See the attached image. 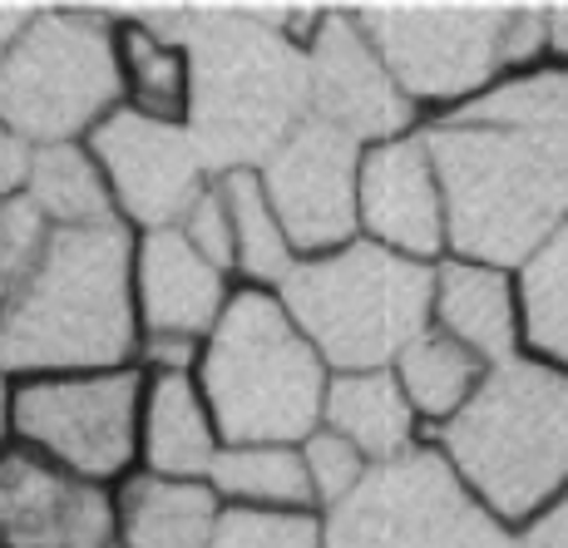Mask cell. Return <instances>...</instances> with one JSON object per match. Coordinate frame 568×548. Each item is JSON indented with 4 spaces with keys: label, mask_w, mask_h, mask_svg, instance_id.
I'll list each match as a JSON object with an SVG mask.
<instances>
[{
    "label": "cell",
    "mask_w": 568,
    "mask_h": 548,
    "mask_svg": "<svg viewBox=\"0 0 568 548\" xmlns=\"http://www.w3.org/2000/svg\"><path fill=\"white\" fill-rule=\"evenodd\" d=\"M455 257L519 272L568 223V70L505 74L460 109L425 119Z\"/></svg>",
    "instance_id": "cell-1"
},
{
    "label": "cell",
    "mask_w": 568,
    "mask_h": 548,
    "mask_svg": "<svg viewBox=\"0 0 568 548\" xmlns=\"http://www.w3.org/2000/svg\"><path fill=\"white\" fill-rule=\"evenodd\" d=\"M193 60L189 134L213 179L257 169L307 119V50L267 6H139Z\"/></svg>",
    "instance_id": "cell-2"
},
{
    "label": "cell",
    "mask_w": 568,
    "mask_h": 548,
    "mask_svg": "<svg viewBox=\"0 0 568 548\" xmlns=\"http://www.w3.org/2000/svg\"><path fill=\"white\" fill-rule=\"evenodd\" d=\"M134 233L124 223L54 227L0 302L6 380L134 366Z\"/></svg>",
    "instance_id": "cell-3"
},
{
    "label": "cell",
    "mask_w": 568,
    "mask_h": 548,
    "mask_svg": "<svg viewBox=\"0 0 568 548\" xmlns=\"http://www.w3.org/2000/svg\"><path fill=\"white\" fill-rule=\"evenodd\" d=\"M430 445L495 519L519 529L568 489V371L529 351L499 361Z\"/></svg>",
    "instance_id": "cell-4"
},
{
    "label": "cell",
    "mask_w": 568,
    "mask_h": 548,
    "mask_svg": "<svg viewBox=\"0 0 568 548\" xmlns=\"http://www.w3.org/2000/svg\"><path fill=\"white\" fill-rule=\"evenodd\" d=\"M193 380L223 445H302L322 425L332 371L297 332L277 292L237 287L203 336Z\"/></svg>",
    "instance_id": "cell-5"
},
{
    "label": "cell",
    "mask_w": 568,
    "mask_h": 548,
    "mask_svg": "<svg viewBox=\"0 0 568 548\" xmlns=\"http://www.w3.org/2000/svg\"><path fill=\"white\" fill-rule=\"evenodd\" d=\"M420 119L544 64V6H352Z\"/></svg>",
    "instance_id": "cell-6"
},
{
    "label": "cell",
    "mask_w": 568,
    "mask_h": 548,
    "mask_svg": "<svg viewBox=\"0 0 568 548\" xmlns=\"http://www.w3.org/2000/svg\"><path fill=\"white\" fill-rule=\"evenodd\" d=\"M430 262H410L366 237L302 257L277 287L297 332L326 371H381L430 326Z\"/></svg>",
    "instance_id": "cell-7"
},
{
    "label": "cell",
    "mask_w": 568,
    "mask_h": 548,
    "mask_svg": "<svg viewBox=\"0 0 568 548\" xmlns=\"http://www.w3.org/2000/svg\"><path fill=\"white\" fill-rule=\"evenodd\" d=\"M119 104L114 16L100 6H36L0 60V119L50 149L84 144Z\"/></svg>",
    "instance_id": "cell-8"
},
{
    "label": "cell",
    "mask_w": 568,
    "mask_h": 548,
    "mask_svg": "<svg viewBox=\"0 0 568 548\" xmlns=\"http://www.w3.org/2000/svg\"><path fill=\"white\" fill-rule=\"evenodd\" d=\"M144 371H54L10 380V440L114 489L139 469V410Z\"/></svg>",
    "instance_id": "cell-9"
},
{
    "label": "cell",
    "mask_w": 568,
    "mask_h": 548,
    "mask_svg": "<svg viewBox=\"0 0 568 548\" xmlns=\"http://www.w3.org/2000/svg\"><path fill=\"white\" fill-rule=\"evenodd\" d=\"M326 548H524L519 529L450 475L435 445L371 469L346 504L322 514Z\"/></svg>",
    "instance_id": "cell-10"
},
{
    "label": "cell",
    "mask_w": 568,
    "mask_h": 548,
    "mask_svg": "<svg viewBox=\"0 0 568 548\" xmlns=\"http://www.w3.org/2000/svg\"><path fill=\"white\" fill-rule=\"evenodd\" d=\"M84 144L104 173L114 217L129 233L179 227L193 199L213 183L189 129L159 124V119L134 114V109H114Z\"/></svg>",
    "instance_id": "cell-11"
},
{
    "label": "cell",
    "mask_w": 568,
    "mask_h": 548,
    "mask_svg": "<svg viewBox=\"0 0 568 548\" xmlns=\"http://www.w3.org/2000/svg\"><path fill=\"white\" fill-rule=\"evenodd\" d=\"M356 179H362V144H352L346 134L316 124V119H302L257 163V183L297 262L362 237L356 233Z\"/></svg>",
    "instance_id": "cell-12"
},
{
    "label": "cell",
    "mask_w": 568,
    "mask_h": 548,
    "mask_svg": "<svg viewBox=\"0 0 568 548\" xmlns=\"http://www.w3.org/2000/svg\"><path fill=\"white\" fill-rule=\"evenodd\" d=\"M307 119L336 129L362 149L415 134L425 124L366 40V30L356 26L352 6H326L307 45Z\"/></svg>",
    "instance_id": "cell-13"
},
{
    "label": "cell",
    "mask_w": 568,
    "mask_h": 548,
    "mask_svg": "<svg viewBox=\"0 0 568 548\" xmlns=\"http://www.w3.org/2000/svg\"><path fill=\"white\" fill-rule=\"evenodd\" d=\"M114 489L10 440L0 449V548H109Z\"/></svg>",
    "instance_id": "cell-14"
},
{
    "label": "cell",
    "mask_w": 568,
    "mask_h": 548,
    "mask_svg": "<svg viewBox=\"0 0 568 548\" xmlns=\"http://www.w3.org/2000/svg\"><path fill=\"white\" fill-rule=\"evenodd\" d=\"M356 233L410 262H430V267L450 252V243H445V193L420 129L362 149Z\"/></svg>",
    "instance_id": "cell-15"
},
{
    "label": "cell",
    "mask_w": 568,
    "mask_h": 548,
    "mask_svg": "<svg viewBox=\"0 0 568 548\" xmlns=\"http://www.w3.org/2000/svg\"><path fill=\"white\" fill-rule=\"evenodd\" d=\"M237 282L203 262L179 227L134 233V312L139 336H189L203 342L233 302Z\"/></svg>",
    "instance_id": "cell-16"
},
{
    "label": "cell",
    "mask_w": 568,
    "mask_h": 548,
    "mask_svg": "<svg viewBox=\"0 0 568 548\" xmlns=\"http://www.w3.org/2000/svg\"><path fill=\"white\" fill-rule=\"evenodd\" d=\"M430 326L450 342L475 351L485 366L524 351V312H519V277L495 262L455 257L445 252L430 277Z\"/></svg>",
    "instance_id": "cell-17"
},
{
    "label": "cell",
    "mask_w": 568,
    "mask_h": 548,
    "mask_svg": "<svg viewBox=\"0 0 568 548\" xmlns=\"http://www.w3.org/2000/svg\"><path fill=\"white\" fill-rule=\"evenodd\" d=\"M322 425L362 449L371 459V469L396 465V459H406L415 449L430 445V435H425V425L415 420L406 390H400V380L390 376V366L336 371V376L326 380Z\"/></svg>",
    "instance_id": "cell-18"
},
{
    "label": "cell",
    "mask_w": 568,
    "mask_h": 548,
    "mask_svg": "<svg viewBox=\"0 0 568 548\" xmlns=\"http://www.w3.org/2000/svg\"><path fill=\"white\" fill-rule=\"evenodd\" d=\"M223 499L207 479H169L134 469L114 485V544L119 548H207Z\"/></svg>",
    "instance_id": "cell-19"
},
{
    "label": "cell",
    "mask_w": 568,
    "mask_h": 548,
    "mask_svg": "<svg viewBox=\"0 0 568 548\" xmlns=\"http://www.w3.org/2000/svg\"><path fill=\"white\" fill-rule=\"evenodd\" d=\"M114 16V60H119V94L124 104L159 124H189L193 104V60L189 45L169 30H159L139 6L109 10Z\"/></svg>",
    "instance_id": "cell-20"
},
{
    "label": "cell",
    "mask_w": 568,
    "mask_h": 548,
    "mask_svg": "<svg viewBox=\"0 0 568 548\" xmlns=\"http://www.w3.org/2000/svg\"><path fill=\"white\" fill-rule=\"evenodd\" d=\"M223 435L193 376H149L139 410V469L169 479H207Z\"/></svg>",
    "instance_id": "cell-21"
},
{
    "label": "cell",
    "mask_w": 568,
    "mask_h": 548,
    "mask_svg": "<svg viewBox=\"0 0 568 548\" xmlns=\"http://www.w3.org/2000/svg\"><path fill=\"white\" fill-rule=\"evenodd\" d=\"M485 371L489 366L475 351L450 342V336L435 332V326H425V332L390 361V376L400 380V390H406V400H410L415 420L425 425V435L445 430V425L465 410L469 396L479 390V380H485Z\"/></svg>",
    "instance_id": "cell-22"
},
{
    "label": "cell",
    "mask_w": 568,
    "mask_h": 548,
    "mask_svg": "<svg viewBox=\"0 0 568 548\" xmlns=\"http://www.w3.org/2000/svg\"><path fill=\"white\" fill-rule=\"evenodd\" d=\"M26 199L50 227H104V223H119L114 199H109L104 173H100V163H94L90 144L36 149Z\"/></svg>",
    "instance_id": "cell-23"
},
{
    "label": "cell",
    "mask_w": 568,
    "mask_h": 548,
    "mask_svg": "<svg viewBox=\"0 0 568 548\" xmlns=\"http://www.w3.org/2000/svg\"><path fill=\"white\" fill-rule=\"evenodd\" d=\"M207 485L237 509H316L297 445H223Z\"/></svg>",
    "instance_id": "cell-24"
},
{
    "label": "cell",
    "mask_w": 568,
    "mask_h": 548,
    "mask_svg": "<svg viewBox=\"0 0 568 548\" xmlns=\"http://www.w3.org/2000/svg\"><path fill=\"white\" fill-rule=\"evenodd\" d=\"M217 189H223L227 217H233V282L237 287L277 292L287 282V272L297 267V252H292L267 193H262L257 169L223 173Z\"/></svg>",
    "instance_id": "cell-25"
},
{
    "label": "cell",
    "mask_w": 568,
    "mask_h": 548,
    "mask_svg": "<svg viewBox=\"0 0 568 548\" xmlns=\"http://www.w3.org/2000/svg\"><path fill=\"white\" fill-rule=\"evenodd\" d=\"M515 277L524 312V351L568 371V223L524 262Z\"/></svg>",
    "instance_id": "cell-26"
},
{
    "label": "cell",
    "mask_w": 568,
    "mask_h": 548,
    "mask_svg": "<svg viewBox=\"0 0 568 548\" xmlns=\"http://www.w3.org/2000/svg\"><path fill=\"white\" fill-rule=\"evenodd\" d=\"M207 548H326L316 509H237L223 504Z\"/></svg>",
    "instance_id": "cell-27"
},
{
    "label": "cell",
    "mask_w": 568,
    "mask_h": 548,
    "mask_svg": "<svg viewBox=\"0 0 568 548\" xmlns=\"http://www.w3.org/2000/svg\"><path fill=\"white\" fill-rule=\"evenodd\" d=\"M297 449H302V465H307L316 514H332L336 504H346L371 479V459L352 440H342L336 430H326V425H316Z\"/></svg>",
    "instance_id": "cell-28"
},
{
    "label": "cell",
    "mask_w": 568,
    "mask_h": 548,
    "mask_svg": "<svg viewBox=\"0 0 568 548\" xmlns=\"http://www.w3.org/2000/svg\"><path fill=\"white\" fill-rule=\"evenodd\" d=\"M179 233L203 262H213L217 272L233 277V217H227V199H223V189H217V179L193 199V207L179 223Z\"/></svg>",
    "instance_id": "cell-29"
},
{
    "label": "cell",
    "mask_w": 568,
    "mask_h": 548,
    "mask_svg": "<svg viewBox=\"0 0 568 548\" xmlns=\"http://www.w3.org/2000/svg\"><path fill=\"white\" fill-rule=\"evenodd\" d=\"M199 356H203V342H189V336H139L134 366L144 376H193Z\"/></svg>",
    "instance_id": "cell-30"
},
{
    "label": "cell",
    "mask_w": 568,
    "mask_h": 548,
    "mask_svg": "<svg viewBox=\"0 0 568 548\" xmlns=\"http://www.w3.org/2000/svg\"><path fill=\"white\" fill-rule=\"evenodd\" d=\"M30 163H36V144L30 139H20L16 129L0 119V203L20 199L30 183Z\"/></svg>",
    "instance_id": "cell-31"
},
{
    "label": "cell",
    "mask_w": 568,
    "mask_h": 548,
    "mask_svg": "<svg viewBox=\"0 0 568 548\" xmlns=\"http://www.w3.org/2000/svg\"><path fill=\"white\" fill-rule=\"evenodd\" d=\"M524 548H568V489L554 504H544L529 524H519Z\"/></svg>",
    "instance_id": "cell-32"
},
{
    "label": "cell",
    "mask_w": 568,
    "mask_h": 548,
    "mask_svg": "<svg viewBox=\"0 0 568 548\" xmlns=\"http://www.w3.org/2000/svg\"><path fill=\"white\" fill-rule=\"evenodd\" d=\"M544 64L568 70V6H544Z\"/></svg>",
    "instance_id": "cell-33"
},
{
    "label": "cell",
    "mask_w": 568,
    "mask_h": 548,
    "mask_svg": "<svg viewBox=\"0 0 568 548\" xmlns=\"http://www.w3.org/2000/svg\"><path fill=\"white\" fill-rule=\"evenodd\" d=\"M30 16H36V6H0V60L20 40V30L30 26Z\"/></svg>",
    "instance_id": "cell-34"
},
{
    "label": "cell",
    "mask_w": 568,
    "mask_h": 548,
    "mask_svg": "<svg viewBox=\"0 0 568 548\" xmlns=\"http://www.w3.org/2000/svg\"><path fill=\"white\" fill-rule=\"evenodd\" d=\"M10 445V380L6 371H0V449Z\"/></svg>",
    "instance_id": "cell-35"
},
{
    "label": "cell",
    "mask_w": 568,
    "mask_h": 548,
    "mask_svg": "<svg viewBox=\"0 0 568 548\" xmlns=\"http://www.w3.org/2000/svg\"><path fill=\"white\" fill-rule=\"evenodd\" d=\"M6 287H10V272H6V252H0V302H6Z\"/></svg>",
    "instance_id": "cell-36"
},
{
    "label": "cell",
    "mask_w": 568,
    "mask_h": 548,
    "mask_svg": "<svg viewBox=\"0 0 568 548\" xmlns=\"http://www.w3.org/2000/svg\"><path fill=\"white\" fill-rule=\"evenodd\" d=\"M109 548H119V544H109Z\"/></svg>",
    "instance_id": "cell-37"
}]
</instances>
